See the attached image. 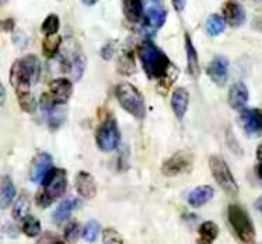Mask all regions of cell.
<instances>
[{"instance_id": "1", "label": "cell", "mask_w": 262, "mask_h": 244, "mask_svg": "<svg viewBox=\"0 0 262 244\" xmlns=\"http://www.w3.org/2000/svg\"><path fill=\"white\" fill-rule=\"evenodd\" d=\"M137 55L149 79H157L160 87L169 89L179 75V69L169 61L165 52L151 40H143L137 46Z\"/></svg>"}, {"instance_id": "2", "label": "cell", "mask_w": 262, "mask_h": 244, "mask_svg": "<svg viewBox=\"0 0 262 244\" xmlns=\"http://www.w3.org/2000/svg\"><path fill=\"white\" fill-rule=\"evenodd\" d=\"M40 78V61L35 55H26L20 60L14 61L9 81L11 86L15 89L17 95L31 92V86L35 84Z\"/></svg>"}, {"instance_id": "3", "label": "cell", "mask_w": 262, "mask_h": 244, "mask_svg": "<svg viewBox=\"0 0 262 244\" xmlns=\"http://www.w3.org/2000/svg\"><path fill=\"white\" fill-rule=\"evenodd\" d=\"M45 189L35 197V201L40 208L51 206L57 198H60L66 192L67 188V173L61 168H54L48 177L43 180Z\"/></svg>"}, {"instance_id": "4", "label": "cell", "mask_w": 262, "mask_h": 244, "mask_svg": "<svg viewBox=\"0 0 262 244\" xmlns=\"http://www.w3.org/2000/svg\"><path fill=\"white\" fill-rule=\"evenodd\" d=\"M227 217H229V223L233 229V232L236 234V237L243 241V243H253L256 232H255V226L247 214V211L239 206V205H230L227 209Z\"/></svg>"}, {"instance_id": "5", "label": "cell", "mask_w": 262, "mask_h": 244, "mask_svg": "<svg viewBox=\"0 0 262 244\" xmlns=\"http://www.w3.org/2000/svg\"><path fill=\"white\" fill-rule=\"evenodd\" d=\"M116 98L119 101V104L122 106V109L125 112H128L131 116H134L136 119H143L145 118V99L142 96V93L128 83H122L119 86H116Z\"/></svg>"}, {"instance_id": "6", "label": "cell", "mask_w": 262, "mask_h": 244, "mask_svg": "<svg viewBox=\"0 0 262 244\" xmlns=\"http://www.w3.org/2000/svg\"><path fill=\"white\" fill-rule=\"evenodd\" d=\"M209 167H210L213 179L224 189V192H227L230 195H236L238 194V191H239L238 183H236L232 171H230V168H229V165L226 164V160L223 157L212 156L209 159Z\"/></svg>"}, {"instance_id": "7", "label": "cell", "mask_w": 262, "mask_h": 244, "mask_svg": "<svg viewBox=\"0 0 262 244\" xmlns=\"http://www.w3.org/2000/svg\"><path fill=\"white\" fill-rule=\"evenodd\" d=\"M121 140L119 127L113 118H107L96 130V144L102 151H113Z\"/></svg>"}, {"instance_id": "8", "label": "cell", "mask_w": 262, "mask_h": 244, "mask_svg": "<svg viewBox=\"0 0 262 244\" xmlns=\"http://www.w3.org/2000/svg\"><path fill=\"white\" fill-rule=\"evenodd\" d=\"M194 156L189 151H177L162 165V173L166 177H174L183 173H188L192 168Z\"/></svg>"}, {"instance_id": "9", "label": "cell", "mask_w": 262, "mask_h": 244, "mask_svg": "<svg viewBox=\"0 0 262 244\" xmlns=\"http://www.w3.org/2000/svg\"><path fill=\"white\" fill-rule=\"evenodd\" d=\"M54 170L52 157L48 153H38L32 164H31V171H29V179L34 183H43V180L48 177V174Z\"/></svg>"}, {"instance_id": "10", "label": "cell", "mask_w": 262, "mask_h": 244, "mask_svg": "<svg viewBox=\"0 0 262 244\" xmlns=\"http://www.w3.org/2000/svg\"><path fill=\"white\" fill-rule=\"evenodd\" d=\"M241 122L246 133L252 137L262 136V112L259 109H247L241 112Z\"/></svg>"}, {"instance_id": "11", "label": "cell", "mask_w": 262, "mask_h": 244, "mask_svg": "<svg viewBox=\"0 0 262 244\" xmlns=\"http://www.w3.org/2000/svg\"><path fill=\"white\" fill-rule=\"evenodd\" d=\"M207 75L216 86H224L229 75V60L223 55L215 57L207 66Z\"/></svg>"}, {"instance_id": "12", "label": "cell", "mask_w": 262, "mask_h": 244, "mask_svg": "<svg viewBox=\"0 0 262 244\" xmlns=\"http://www.w3.org/2000/svg\"><path fill=\"white\" fill-rule=\"evenodd\" d=\"M168 12L166 9H163L159 5H152L149 8H146L145 15H143V22H145V29L149 31L151 34L156 32L159 28H162L166 22Z\"/></svg>"}, {"instance_id": "13", "label": "cell", "mask_w": 262, "mask_h": 244, "mask_svg": "<svg viewBox=\"0 0 262 244\" xmlns=\"http://www.w3.org/2000/svg\"><path fill=\"white\" fill-rule=\"evenodd\" d=\"M49 89H51V96L57 106H64L72 96V83L67 78L52 79Z\"/></svg>"}, {"instance_id": "14", "label": "cell", "mask_w": 262, "mask_h": 244, "mask_svg": "<svg viewBox=\"0 0 262 244\" xmlns=\"http://www.w3.org/2000/svg\"><path fill=\"white\" fill-rule=\"evenodd\" d=\"M223 14L226 23H229V26L232 28H239L246 22V11L236 2H226L223 6Z\"/></svg>"}, {"instance_id": "15", "label": "cell", "mask_w": 262, "mask_h": 244, "mask_svg": "<svg viewBox=\"0 0 262 244\" xmlns=\"http://www.w3.org/2000/svg\"><path fill=\"white\" fill-rule=\"evenodd\" d=\"M229 106L235 110H243L249 103V89L244 83H235L229 90Z\"/></svg>"}, {"instance_id": "16", "label": "cell", "mask_w": 262, "mask_h": 244, "mask_svg": "<svg viewBox=\"0 0 262 244\" xmlns=\"http://www.w3.org/2000/svg\"><path fill=\"white\" fill-rule=\"evenodd\" d=\"M75 188L78 191L79 195H82L84 198H93L95 194H96V183L92 174L85 173V171H81L76 174V179H75Z\"/></svg>"}, {"instance_id": "17", "label": "cell", "mask_w": 262, "mask_h": 244, "mask_svg": "<svg viewBox=\"0 0 262 244\" xmlns=\"http://www.w3.org/2000/svg\"><path fill=\"white\" fill-rule=\"evenodd\" d=\"M188 106H189V93H188V90L183 89V87L176 89L172 96H171V107H172L174 115L177 116V119L185 118Z\"/></svg>"}, {"instance_id": "18", "label": "cell", "mask_w": 262, "mask_h": 244, "mask_svg": "<svg viewBox=\"0 0 262 244\" xmlns=\"http://www.w3.org/2000/svg\"><path fill=\"white\" fill-rule=\"evenodd\" d=\"M212 197H213V188L209 185H203V186H198L189 192L188 203L194 208H200V206L206 205L207 201H210Z\"/></svg>"}, {"instance_id": "19", "label": "cell", "mask_w": 262, "mask_h": 244, "mask_svg": "<svg viewBox=\"0 0 262 244\" xmlns=\"http://www.w3.org/2000/svg\"><path fill=\"white\" fill-rule=\"evenodd\" d=\"M124 15L130 23L142 22L145 15L142 0H124Z\"/></svg>"}, {"instance_id": "20", "label": "cell", "mask_w": 262, "mask_h": 244, "mask_svg": "<svg viewBox=\"0 0 262 244\" xmlns=\"http://www.w3.org/2000/svg\"><path fill=\"white\" fill-rule=\"evenodd\" d=\"M185 48H186V57H188V70H189V75L196 79L198 75H200V61H198L195 46H194V43H192L189 34L185 35Z\"/></svg>"}, {"instance_id": "21", "label": "cell", "mask_w": 262, "mask_h": 244, "mask_svg": "<svg viewBox=\"0 0 262 244\" xmlns=\"http://www.w3.org/2000/svg\"><path fill=\"white\" fill-rule=\"evenodd\" d=\"M198 234H200L198 244H212L216 240V237L220 234V229H218V226L213 221H204L200 226Z\"/></svg>"}, {"instance_id": "22", "label": "cell", "mask_w": 262, "mask_h": 244, "mask_svg": "<svg viewBox=\"0 0 262 244\" xmlns=\"http://www.w3.org/2000/svg\"><path fill=\"white\" fill-rule=\"evenodd\" d=\"M78 206H79V200H78V198H67V200H64L63 203L58 205L57 211L54 212V221H55V223L64 221L66 218H67Z\"/></svg>"}, {"instance_id": "23", "label": "cell", "mask_w": 262, "mask_h": 244, "mask_svg": "<svg viewBox=\"0 0 262 244\" xmlns=\"http://www.w3.org/2000/svg\"><path fill=\"white\" fill-rule=\"evenodd\" d=\"M29 206H31V200H29V195L26 192H23L17 201L14 203V208H12V217L15 220H21V218H26L29 215Z\"/></svg>"}, {"instance_id": "24", "label": "cell", "mask_w": 262, "mask_h": 244, "mask_svg": "<svg viewBox=\"0 0 262 244\" xmlns=\"http://www.w3.org/2000/svg\"><path fill=\"white\" fill-rule=\"evenodd\" d=\"M15 197V186L8 176L2 177V191H0V200H2V209L8 208V205Z\"/></svg>"}, {"instance_id": "25", "label": "cell", "mask_w": 262, "mask_h": 244, "mask_svg": "<svg viewBox=\"0 0 262 244\" xmlns=\"http://www.w3.org/2000/svg\"><path fill=\"white\" fill-rule=\"evenodd\" d=\"M226 28V20L224 17L221 15H216V14H212L207 22H206V32L210 35V37H216L220 35Z\"/></svg>"}, {"instance_id": "26", "label": "cell", "mask_w": 262, "mask_h": 244, "mask_svg": "<svg viewBox=\"0 0 262 244\" xmlns=\"http://www.w3.org/2000/svg\"><path fill=\"white\" fill-rule=\"evenodd\" d=\"M21 231H23V234H25L26 237L34 238V237H37V235L40 234V231H41V225H40V221H38L35 217L28 215L26 218H23Z\"/></svg>"}, {"instance_id": "27", "label": "cell", "mask_w": 262, "mask_h": 244, "mask_svg": "<svg viewBox=\"0 0 262 244\" xmlns=\"http://www.w3.org/2000/svg\"><path fill=\"white\" fill-rule=\"evenodd\" d=\"M48 115V124L51 127V130H57L66 119V109L61 106H55L51 112L46 113Z\"/></svg>"}, {"instance_id": "28", "label": "cell", "mask_w": 262, "mask_h": 244, "mask_svg": "<svg viewBox=\"0 0 262 244\" xmlns=\"http://www.w3.org/2000/svg\"><path fill=\"white\" fill-rule=\"evenodd\" d=\"M118 70L122 75H131L136 70V64H134V57L131 52H124L119 60H118Z\"/></svg>"}, {"instance_id": "29", "label": "cell", "mask_w": 262, "mask_h": 244, "mask_svg": "<svg viewBox=\"0 0 262 244\" xmlns=\"http://www.w3.org/2000/svg\"><path fill=\"white\" fill-rule=\"evenodd\" d=\"M58 29H60V18H58V15H55V14L48 15L46 20L41 25V32L46 37H52V35H55L58 32Z\"/></svg>"}, {"instance_id": "30", "label": "cell", "mask_w": 262, "mask_h": 244, "mask_svg": "<svg viewBox=\"0 0 262 244\" xmlns=\"http://www.w3.org/2000/svg\"><path fill=\"white\" fill-rule=\"evenodd\" d=\"M61 46V38L60 37H48L43 42V54L48 58H54L57 55V52L60 51Z\"/></svg>"}, {"instance_id": "31", "label": "cell", "mask_w": 262, "mask_h": 244, "mask_svg": "<svg viewBox=\"0 0 262 244\" xmlns=\"http://www.w3.org/2000/svg\"><path fill=\"white\" fill-rule=\"evenodd\" d=\"M17 98H18V104H20V107H21L23 112H26V113H34V112L37 110V103H35V98L31 95V92L17 95Z\"/></svg>"}, {"instance_id": "32", "label": "cell", "mask_w": 262, "mask_h": 244, "mask_svg": "<svg viewBox=\"0 0 262 244\" xmlns=\"http://www.w3.org/2000/svg\"><path fill=\"white\" fill-rule=\"evenodd\" d=\"M98 235H99V223L95 221V220L89 221V223L84 226V229H82V237H84V240L89 241V243H92V241H95V240L98 238Z\"/></svg>"}, {"instance_id": "33", "label": "cell", "mask_w": 262, "mask_h": 244, "mask_svg": "<svg viewBox=\"0 0 262 244\" xmlns=\"http://www.w3.org/2000/svg\"><path fill=\"white\" fill-rule=\"evenodd\" d=\"M81 234H82V231H81L79 225H78L76 221H73V223H70V225L66 228L64 237L66 240H67V243H76Z\"/></svg>"}, {"instance_id": "34", "label": "cell", "mask_w": 262, "mask_h": 244, "mask_svg": "<svg viewBox=\"0 0 262 244\" xmlns=\"http://www.w3.org/2000/svg\"><path fill=\"white\" fill-rule=\"evenodd\" d=\"M102 238H104V244H124L121 234L113 228H107L102 234Z\"/></svg>"}, {"instance_id": "35", "label": "cell", "mask_w": 262, "mask_h": 244, "mask_svg": "<svg viewBox=\"0 0 262 244\" xmlns=\"http://www.w3.org/2000/svg\"><path fill=\"white\" fill-rule=\"evenodd\" d=\"M37 244H66V243H64V240H63L58 234H55V232H45V234L38 238Z\"/></svg>"}, {"instance_id": "36", "label": "cell", "mask_w": 262, "mask_h": 244, "mask_svg": "<svg viewBox=\"0 0 262 244\" xmlns=\"http://www.w3.org/2000/svg\"><path fill=\"white\" fill-rule=\"evenodd\" d=\"M115 54V42H108L107 45H104V48L101 49V57L104 60H112Z\"/></svg>"}, {"instance_id": "37", "label": "cell", "mask_w": 262, "mask_h": 244, "mask_svg": "<svg viewBox=\"0 0 262 244\" xmlns=\"http://www.w3.org/2000/svg\"><path fill=\"white\" fill-rule=\"evenodd\" d=\"M14 26H15V22H14V18H5V20L2 22V29H3L5 32H8V31H12V29H14Z\"/></svg>"}, {"instance_id": "38", "label": "cell", "mask_w": 262, "mask_h": 244, "mask_svg": "<svg viewBox=\"0 0 262 244\" xmlns=\"http://www.w3.org/2000/svg\"><path fill=\"white\" fill-rule=\"evenodd\" d=\"M171 2H172L174 9H176L177 12H182V11L185 9V6H186V0H171Z\"/></svg>"}, {"instance_id": "39", "label": "cell", "mask_w": 262, "mask_h": 244, "mask_svg": "<svg viewBox=\"0 0 262 244\" xmlns=\"http://www.w3.org/2000/svg\"><path fill=\"white\" fill-rule=\"evenodd\" d=\"M253 26H255V29H259V31H262V17H258V18L253 22Z\"/></svg>"}, {"instance_id": "40", "label": "cell", "mask_w": 262, "mask_h": 244, "mask_svg": "<svg viewBox=\"0 0 262 244\" xmlns=\"http://www.w3.org/2000/svg\"><path fill=\"white\" fill-rule=\"evenodd\" d=\"M255 206H256V209L259 211V212H262V195L256 200V203H255Z\"/></svg>"}, {"instance_id": "41", "label": "cell", "mask_w": 262, "mask_h": 244, "mask_svg": "<svg viewBox=\"0 0 262 244\" xmlns=\"http://www.w3.org/2000/svg\"><path fill=\"white\" fill-rule=\"evenodd\" d=\"M256 174H258V177L262 180V162L256 167Z\"/></svg>"}, {"instance_id": "42", "label": "cell", "mask_w": 262, "mask_h": 244, "mask_svg": "<svg viewBox=\"0 0 262 244\" xmlns=\"http://www.w3.org/2000/svg\"><path fill=\"white\" fill-rule=\"evenodd\" d=\"M256 156H258V159L262 162V144L258 147V150H256Z\"/></svg>"}, {"instance_id": "43", "label": "cell", "mask_w": 262, "mask_h": 244, "mask_svg": "<svg viewBox=\"0 0 262 244\" xmlns=\"http://www.w3.org/2000/svg\"><path fill=\"white\" fill-rule=\"evenodd\" d=\"M96 2H98V0H82V3L87 5V6H92V5H95Z\"/></svg>"}, {"instance_id": "44", "label": "cell", "mask_w": 262, "mask_h": 244, "mask_svg": "<svg viewBox=\"0 0 262 244\" xmlns=\"http://www.w3.org/2000/svg\"><path fill=\"white\" fill-rule=\"evenodd\" d=\"M2 104H5V87L2 86Z\"/></svg>"}, {"instance_id": "45", "label": "cell", "mask_w": 262, "mask_h": 244, "mask_svg": "<svg viewBox=\"0 0 262 244\" xmlns=\"http://www.w3.org/2000/svg\"><path fill=\"white\" fill-rule=\"evenodd\" d=\"M6 2H8V0H2V5H5Z\"/></svg>"}, {"instance_id": "46", "label": "cell", "mask_w": 262, "mask_h": 244, "mask_svg": "<svg viewBox=\"0 0 262 244\" xmlns=\"http://www.w3.org/2000/svg\"><path fill=\"white\" fill-rule=\"evenodd\" d=\"M151 2H154V3H156V2H160V0H151ZM156 5H157V3H156Z\"/></svg>"}]
</instances>
